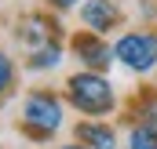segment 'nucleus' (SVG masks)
<instances>
[{
	"label": "nucleus",
	"instance_id": "39448f33",
	"mask_svg": "<svg viewBox=\"0 0 157 149\" xmlns=\"http://www.w3.org/2000/svg\"><path fill=\"white\" fill-rule=\"evenodd\" d=\"M73 51L80 55L84 66H91V73H99V69L110 66V58H113V51L95 37V33H80V37H73Z\"/></svg>",
	"mask_w": 157,
	"mask_h": 149
},
{
	"label": "nucleus",
	"instance_id": "f8f14e48",
	"mask_svg": "<svg viewBox=\"0 0 157 149\" xmlns=\"http://www.w3.org/2000/svg\"><path fill=\"white\" fill-rule=\"evenodd\" d=\"M55 4H59V7H73L77 0H55Z\"/></svg>",
	"mask_w": 157,
	"mask_h": 149
},
{
	"label": "nucleus",
	"instance_id": "f03ea898",
	"mask_svg": "<svg viewBox=\"0 0 157 149\" xmlns=\"http://www.w3.org/2000/svg\"><path fill=\"white\" fill-rule=\"evenodd\" d=\"M113 58L132 73H150L157 66V37L154 33H124L113 44Z\"/></svg>",
	"mask_w": 157,
	"mask_h": 149
},
{
	"label": "nucleus",
	"instance_id": "6e6552de",
	"mask_svg": "<svg viewBox=\"0 0 157 149\" xmlns=\"http://www.w3.org/2000/svg\"><path fill=\"white\" fill-rule=\"evenodd\" d=\"M128 149H157V135L150 127H135L128 135Z\"/></svg>",
	"mask_w": 157,
	"mask_h": 149
},
{
	"label": "nucleus",
	"instance_id": "f257e3e1",
	"mask_svg": "<svg viewBox=\"0 0 157 149\" xmlns=\"http://www.w3.org/2000/svg\"><path fill=\"white\" fill-rule=\"evenodd\" d=\"M70 102L80 113H91V116H102V113L113 109V87L110 80L99 73H73L70 76Z\"/></svg>",
	"mask_w": 157,
	"mask_h": 149
},
{
	"label": "nucleus",
	"instance_id": "423d86ee",
	"mask_svg": "<svg viewBox=\"0 0 157 149\" xmlns=\"http://www.w3.org/2000/svg\"><path fill=\"white\" fill-rule=\"evenodd\" d=\"M77 142L84 149H117V135H113V127H106L99 120H84V124H77Z\"/></svg>",
	"mask_w": 157,
	"mask_h": 149
},
{
	"label": "nucleus",
	"instance_id": "9d476101",
	"mask_svg": "<svg viewBox=\"0 0 157 149\" xmlns=\"http://www.w3.org/2000/svg\"><path fill=\"white\" fill-rule=\"evenodd\" d=\"M11 76H15V66H11V58H7V55H0V95L11 87Z\"/></svg>",
	"mask_w": 157,
	"mask_h": 149
},
{
	"label": "nucleus",
	"instance_id": "0eeeda50",
	"mask_svg": "<svg viewBox=\"0 0 157 149\" xmlns=\"http://www.w3.org/2000/svg\"><path fill=\"white\" fill-rule=\"evenodd\" d=\"M59 58H62L59 47H55V44H44L37 55L29 58V66H33V69H48V66H59Z\"/></svg>",
	"mask_w": 157,
	"mask_h": 149
},
{
	"label": "nucleus",
	"instance_id": "20e7f679",
	"mask_svg": "<svg viewBox=\"0 0 157 149\" xmlns=\"http://www.w3.org/2000/svg\"><path fill=\"white\" fill-rule=\"evenodd\" d=\"M80 22L99 37V33H106V29L117 26V7L110 0H84L80 4Z\"/></svg>",
	"mask_w": 157,
	"mask_h": 149
},
{
	"label": "nucleus",
	"instance_id": "7ed1b4c3",
	"mask_svg": "<svg viewBox=\"0 0 157 149\" xmlns=\"http://www.w3.org/2000/svg\"><path fill=\"white\" fill-rule=\"evenodd\" d=\"M22 120H26V127L33 131V135H51V131H59V124H62V106H59V98H51V95H29L26 98V106H22Z\"/></svg>",
	"mask_w": 157,
	"mask_h": 149
},
{
	"label": "nucleus",
	"instance_id": "ddd939ff",
	"mask_svg": "<svg viewBox=\"0 0 157 149\" xmlns=\"http://www.w3.org/2000/svg\"><path fill=\"white\" fill-rule=\"evenodd\" d=\"M66 149H84V146H66Z\"/></svg>",
	"mask_w": 157,
	"mask_h": 149
},
{
	"label": "nucleus",
	"instance_id": "1a4fd4ad",
	"mask_svg": "<svg viewBox=\"0 0 157 149\" xmlns=\"http://www.w3.org/2000/svg\"><path fill=\"white\" fill-rule=\"evenodd\" d=\"M22 37L29 40V44H37V40H44V37H48V26H44L40 18H29V26L22 29Z\"/></svg>",
	"mask_w": 157,
	"mask_h": 149
},
{
	"label": "nucleus",
	"instance_id": "9b49d317",
	"mask_svg": "<svg viewBox=\"0 0 157 149\" xmlns=\"http://www.w3.org/2000/svg\"><path fill=\"white\" fill-rule=\"evenodd\" d=\"M143 113H146V124H143V127H150V131L157 135V98H150V102L143 106Z\"/></svg>",
	"mask_w": 157,
	"mask_h": 149
}]
</instances>
